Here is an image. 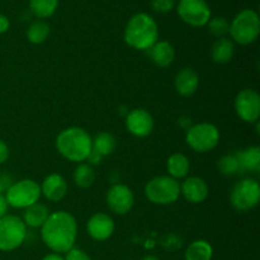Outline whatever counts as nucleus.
Wrapping results in <instances>:
<instances>
[{"instance_id": "1", "label": "nucleus", "mask_w": 260, "mask_h": 260, "mask_svg": "<svg viewBox=\"0 0 260 260\" xmlns=\"http://www.w3.org/2000/svg\"><path fill=\"white\" fill-rule=\"evenodd\" d=\"M78 222L70 212H51L41 228V239L52 253L65 254L75 246Z\"/></svg>"}, {"instance_id": "2", "label": "nucleus", "mask_w": 260, "mask_h": 260, "mask_svg": "<svg viewBox=\"0 0 260 260\" xmlns=\"http://www.w3.org/2000/svg\"><path fill=\"white\" fill-rule=\"evenodd\" d=\"M56 149L63 159L80 164L88 159L93 149V139L81 127H68L56 137Z\"/></svg>"}, {"instance_id": "3", "label": "nucleus", "mask_w": 260, "mask_h": 260, "mask_svg": "<svg viewBox=\"0 0 260 260\" xmlns=\"http://www.w3.org/2000/svg\"><path fill=\"white\" fill-rule=\"evenodd\" d=\"M124 42L139 51H147L159 41V27L151 15L135 14L127 22L123 33Z\"/></svg>"}, {"instance_id": "4", "label": "nucleus", "mask_w": 260, "mask_h": 260, "mask_svg": "<svg viewBox=\"0 0 260 260\" xmlns=\"http://www.w3.org/2000/svg\"><path fill=\"white\" fill-rule=\"evenodd\" d=\"M144 192L147 200L154 205H173L180 197V184L169 175H160L146 183Z\"/></svg>"}, {"instance_id": "5", "label": "nucleus", "mask_w": 260, "mask_h": 260, "mask_svg": "<svg viewBox=\"0 0 260 260\" xmlns=\"http://www.w3.org/2000/svg\"><path fill=\"white\" fill-rule=\"evenodd\" d=\"M230 33L233 42L239 45H250L255 42L260 33V19L255 10L244 9L230 23Z\"/></svg>"}, {"instance_id": "6", "label": "nucleus", "mask_w": 260, "mask_h": 260, "mask_svg": "<svg viewBox=\"0 0 260 260\" xmlns=\"http://www.w3.org/2000/svg\"><path fill=\"white\" fill-rule=\"evenodd\" d=\"M185 142L193 151L201 154L210 152L220 144V131L215 124L201 122L188 128Z\"/></svg>"}, {"instance_id": "7", "label": "nucleus", "mask_w": 260, "mask_h": 260, "mask_svg": "<svg viewBox=\"0 0 260 260\" xmlns=\"http://www.w3.org/2000/svg\"><path fill=\"white\" fill-rule=\"evenodd\" d=\"M27 239V226L15 215H5L0 218V251L17 250Z\"/></svg>"}, {"instance_id": "8", "label": "nucleus", "mask_w": 260, "mask_h": 260, "mask_svg": "<svg viewBox=\"0 0 260 260\" xmlns=\"http://www.w3.org/2000/svg\"><path fill=\"white\" fill-rule=\"evenodd\" d=\"M9 207L25 210L41 198V187L36 180L22 179L14 182L4 194Z\"/></svg>"}, {"instance_id": "9", "label": "nucleus", "mask_w": 260, "mask_h": 260, "mask_svg": "<svg viewBox=\"0 0 260 260\" xmlns=\"http://www.w3.org/2000/svg\"><path fill=\"white\" fill-rule=\"evenodd\" d=\"M260 184L253 178H245L236 183L230 192V202L239 212H248L258 206Z\"/></svg>"}, {"instance_id": "10", "label": "nucleus", "mask_w": 260, "mask_h": 260, "mask_svg": "<svg viewBox=\"0 0 260 260\" xmlns=\"http://www.w3.org/2000/svg\"><path fill=\"white\" fill-rule=\"evenodd\" d=\"M177 12L180 19L192 27L207 25L211 19L210 5L205 0H179Z\"/></svg>"}, {"instance_id": "11", "label": "nucleus", "mask_w": 260, "mask_h": 260, "mask_svg": "<svg viewBox=\"0 0 260 260\" xmlns=\"http://www.w3.org/2000/svg\"><path fill=\"white\" fill-rule=\"evenodd\" d=\"M235 112L241 121L255 123L260 117V95L254 89H243L235 98Z\"/></svg>"}, {"instance_id": "12", "label": "nucleus", "mask_w": 260, "mask_h": 260, "mask_svg": "<svg viewBox=\"0 0 260 260\" xmlns=\"http://www.w3.org/2000/svg\"><path fill=\"white\" fill-rule=\"evenodd\" d=\"M106 201L112 212L118 216H124L131 212L135 205V196L128 185L117 183L108 189Z\"/></svg>"}, {"instance_id": "13", "label": "nucleus", "mask_w": 260, "mask_h": 260, "mask_svg": "<svg viewBox=\"0 0 260 260\" xmlns=\"http://www.w3.org/2000/svg\"><path fill=\"white\" fill-rule=\"evenodd\" d=\"M126 128L132 136L139 137H147L154 131V118L151 114L142 108H135L129 111L126 116Z\"/></svg>"}, {"instance_id": "14", "label": "nucleus", "mask_w": 260, "mask_h": 260, "mask_svg": "<svg viewBox=\"0 0 260 260\" xmlns=\"http://www.w3.org/2000/svg\"><path fill=\"white\" fill-rule=\"evenodd\" d=\"M116 223L112 216L107 213H94L86 223L88 235L95 241H106L113 235Z\"/></svg>"}, {"instance_id": "15", "label": "nucleus", "mask_w": 260, "mask_h": 260, "mask_svg": "<svg viewBox=\"0 0 260 260\" xmlns=\"http://www.w3.org/2000/svg\"><path fill=\"white\" fill-rule=\"evenodd\" d=\"M208 185L205 179L200 177H188L180 184V194L185 198V201L192 205H198L207 200Z\"/></svg>"}, {"instance_id": "16", "label": "nucleus", "mask_w": 260, "mask_h": 260, "mask_svg": "<svg viewBox=\"0 0 260 260\" xmlns=\"http://www.w3.org/2000/svg\"><path fill=\"white\" fill-rule=\"evenodd\" d=\"M40 187L41 196H43L48 202H60L68 194V182L57 173L47 175Z\"/></svg>"}, {"instance_id": "17", "label": "nucleus", "mask_w": 260, "mask_h": 260, "mask_svg": "<svg viewBox=\"0 0 260 260\" xmlns=\"http://www.w3.org/2000/svg\"><path fill=\"white\" fill-rule=\"evenodd\" d=\"M174 86L178 94L182 96H192L200 86V75L190 68H184L177 73Z\"/></svg>"}, {"instance_id": "18", "label": "nucleus", "mask_w": 260, "mask_h": 260, "mask_svg": "<svg viewBox=\"0 0 260 260\" xmlns=\"http://www.w3.org/2000/svg\"><path fill=\"white\" fill-rule=\"evenodd\" d=\"M147 52L152 62L159 68H168L174 62L175 50L168 41H157Z\"/></svg>"}, {"instance_id": "19", "label": "nucleus", "mask_w": 260, "mask_h": 260, "mask_svg": "<svg viewBox=\"0 0 260 260\" xmlns=\"http://www.w3.org/2000/svg\"><path fill=\"white\" fill-rule=\"evenodd\" d=\"M50 213V208L47 206L37 202L25 208L24 212H23L22 221L27 228L41 229L48 218Z\"/></svg>"}, {"instance_id": "20", "label": "nucleus", "mask_w": 260, "mask_h": 260, "mask_svg": "<svg viewBox=\"0 0 260 260\" xmlns=\"http://www.w3.org/2000/svg\"><path fill=\"white\" fill-rule=\"evenodd\" d=\"M234 53H235V46L234 42L230 38H218L212 46V50H211V57L212 61L216 63H228L233 60Z\"/></svg>"}, {"instance_id": "21", "label": "nucleus", "mask_w": 260, "mask_h": 260, "mask_svg": "<svg viewBox=\"0 0 260 260\" xmlns=\"http://www.w3.org/2000/svg\"><path fill=\"white\" fill-rule=\"evenodd\" d=\"M167 169L168 173H169V177L174 178L175 180L183 179L189 173V159L182 152H175V154L170 155L169 159H168Z\"/></svg>"}, {"instance_id": "22", "label": "nucleus", "mask_w": 260, "mask_h": 260, "mask_svg": "<svg viewBox=\"0 0 260 260\" xmlns=\"http://www.w3.org/2000/svg\"><path fill=\"white\" fill-rule=\"evenodd\" d=\"M213 248L207 240H194L185 249V260H212Z\"/></svg>"}, {"instance_id": "23", "label": "nucleus", "mask_w": 260, "mask_h": 260, "mask_svg": "<svg viewBox=\"0 0 260 260\" xmlns=\"http://www.w3.org/2000/svg\"><path fill=\"white\" fill-rule=\"evenodd\" d=\"M238 159L240 161L241 169L248 172L258 173L260 170V149L259 146L246 147L243 151L238 152Z\"/></svg>"}, {"instance_id": "24", "label": "nucleus", "mask_w": 260, "mask_h": 260, "mask_svg": "<svg viewBox=\"0 0 260 260\" xmlns=\"http://www.w3.org/2000/svg\"><path fill=\"white\" fill-rule=\"evenodd\" d=\"M74 182L81 189H88L93 185L94 180H95V172L91 168V165L85 164V162H80L74 170Z\"/></svg>"}, {"instance_id": "25", "label": "nucleus", "mask_w": 260, "mask_h": 260, "mask_svg": "<svg viewBox=\"0 0 260 260\" xmlns=\"http://www.w3.org/2000/svg\"><path fill=\"white\" fill-rule=\"evenodd\" d=\"M117 141L116 137L109 132H101L93 140V150H95L102 156H108L116 150Z\"/></svg>"}, {"instance_id": "26", "label": "nucleus", "mask_w": 260, "mask_h": 260, "mask_svg": "<svg viewBox=\"0 0 260 260\" xmlns=\"http://www.w3.org/2000/svg\"><path fill=\"white\" fill-rule=\"evenodd\" d=\"M58 7V0H29V9L33 15L45 19L55 14Z\"/></svg>"}, {"instance_id": "27", "label": "nucleus", "mask_w": 260, "mask_h": 260, "mask_svg": "<svg viewBox=\"0 0 260 260\" xmlns=\"http://www.w3.org/2000/svg\"><path fill=\"white\" fill-rule=\"evenodd\" d=\"M50 25L45 20H36L28 27L27 38L33 45H41L50 36Z\"/></svg>"}, {"instance_id": "28", "label": "nucleus", "mask_w": 260, "mask_h": 260, "mask_svg": "<svg viewBox=\"0 0 260 260\" xmlns=\"http://www.w3.org/2000/svg\"><path fill=\"white\" fill-rule=\"evenodd\" d=\"M218 170H220L221 174L223 175H235L238 173H240L241 165L240 161L238 159V155H225V156L221 157L218 160L217 164Z\"/></svg>"}, {"instance_id": "29", "label": "nucleus", "mask_w": 260, "mask_h": 260, "mask_svg": "<svg viewBox=\"0 0 260 260\" xmlns=\"http://www.w3.org/2000/svg\"><path fill=\"white\" fill-rule=\"evenodd\" d=\"M207 25L210 32L217 38H223L229 33V30H230V22L223 17L212 18L207 23Z\"/></svg>"}, {"instance_id": "30", "label": "nucleus", "mask_w": 260, "mask_h": 260, "mask_svg": "<svg viewBox=\"0 0 260 260\" xmlns=\"http://www.w3.org/2000/svg\"><path fill=\"white\" fill-rule=\"evenodd\" d=\"M174 0H152L151 8L157 13H168L174 8Z\"/></svg>"}, {"instance_id": "31", "label": "nucleus", "mask_w": 260, "mask_h": 260, "mask_svg": "<svg viewBox=\"0 0 260 260\" xmlns=\"http://www.w3.org/2000/svg\"><path fill=\"white\" fill-rule=\"evenodd\" d=\"M63 260H91V258L84 250L74 246L68 253H65Z\"/></svg>"}, {"instance_id": "32", "label": "nucleus", "mask_w": 260, "mask_h": 260, "mask_svg": "<svg viewBox=\"0 0 260 260\" xmlns=\"http://www.w3.org/2000/svg\"><path fill=\"white\" fill-rule=\"evenodd\" d=\"M13 183L14 182L9 174H0V194L4 196Z\"/></svg>"}, {"instance_id": "33", "label": "nucleus", "mask_w": 260, "mask_h": 260, "mask_svg": "<svg viewBox=\"0 0 260 260\" xmlns=\"http://www.w3.org/2000/svg\"><path fill=\"white\" fill-rule=\"evenodd\" d=\"M9 159V147L3 140H0V165Z\"/></svg>"}, {"instance_id": "34", "label": "nucleus", "mask_w": 260, "mask_h": 260, "mask_svg": "<svg viewBox=\"0 0 260 260\" xmlns=\"http://www.w3.org/2000/svg\"><path fill=\"white\" fill-rule=\"evenodd\" d=\"M102 159H103V156H102L101 154H98L95 150L91 149L90 154H89L88 159H86V160H88L89 165H96V164H99V162L102 161Z\"/></svg>"}, {"instance_id": "35", "label": "nucleus", "mask_w": 260, "mask_h": 260, "mask_svg": "<svg viewBox=\"0 0 260 260\" xmlns=\"http://www.w3.org/2000/svg\"><path fill=\"white\" fill-rule=\"evenodd\" d=\"M9 27H10V22H9V19H8L7 15L0 14V35L8 32Z\"/></svg>"}, {"instance_id": "36", "label": "nucleus", "mask_w": 260, "mask_h": 260, "mask_svg": "<svg viewBox=\"0 0 260 260\" xmlns=\"http://www.w3.org/2000/svg\"><path fill=\"white\" fill-rule=\"evenodd\" d=\"M8 208H9V206H8L7 200H5L4 196L0 194V218L4 217L5 215H8Z\"/></svg>"}, {"instance_id": "37", "label": "nucleus", "mask_w": 260, "mask_h": 260, "mask_svg": "<svg viewBox=\"0 0 260 260\" xmlns=\"http://www.w3.org/2000/svg\"><path fill=\"white\" fill-rule=\"evenodd\" d=\"M41 260H63V256L61 255V254L51 253V254H47V255L43 256Z\"/></svg>"}, {"instance_id": "38", "label": "nucleus", "mask_w": 260, "mask_h": 260, "mask_svg": "<svg viewBox=\"0 0 260 260\" xmlns=\"http://www.w3.org/2000/svg\"><path fill=\"white\" fill-rule=\"evenodd\" d=\"M141 260H160L156 255H145Z\"/></svg>"}]
</instances>
